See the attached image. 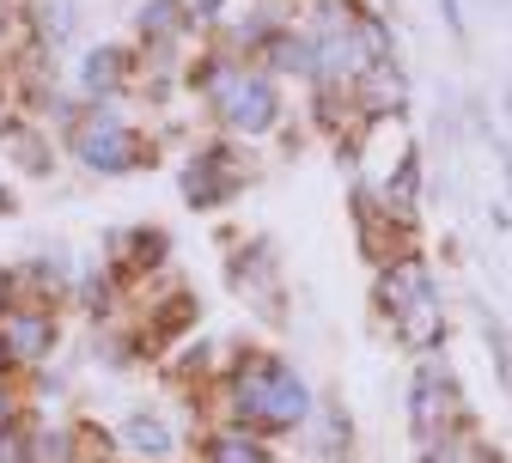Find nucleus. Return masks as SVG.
Here are the masks:
<instances>
[{
    "label": "nucleus",
    "instance_id": "obj_3",
    "mask_svg": "<svg viewBox=\"0 0 512 463\" xmlns=\"http://www.w3.org/2000/svg\"><path fill=\"white\" fill-rule=\"evenodd\" d=\"M49 336H55V323H49V317H37V311H25V317H7V342H13L19 354H31V360L49 348Z\"/></svg>",
    "mask_w": 512,
    "mask_h": 463
},
{
    "label": "nucleus",
    "instance_id": "obj_4",
    "mask_svg": "<svg viewBox=\"0 0 512 463\" xmlns=\"http://www.w3.org/2000/svg\"><path fill=\"white\" fill-rule=\"evenodd\" d=\"M214 463H263V451H256L250 439H238V433H226V439H214V451H208Z\"/></svg>",
    "mask_w": 512,
    "mask_h": 463
},
{
    "label": "nucleus",
    "instance_id": "obj_9",
    "mask_svg": "<svg viewBox=\"0 0 512 463\" xmlns=\"http://www.w3.org/2000/svg\"><path fill=\"white\" fill-rule=\"evenodd\" d=\"M7 415H13V396H7V390H0V421H7Z\"/></svg>",
    "mask_w": 512,
    "mask_h": 463
},
{
    "label": "nucleus",
    "instance_id": "obj_6",
    "mask_svg": "<svg viewBox=\"0 0 512 463\" xmlns=\"http://www.w3.org/2000/svg\"><path fill=\"white\" fill-rule=\"evenodd\" d=\"M116 74H122V55H110V49H104V55H92V61H86V80H92V86H110V80H116Z\"/></svg>",
    "mask_w": 512,
    "mask_h": 463
},
{
    "label": "nucleus",
    "instance_id": "obj_7",
    "mask_svg": "<svg viewBox=\"0 0 512 463\" xmlns=\"http://www.w3.org/2000/svg\"><path fill=\"white\" fill-rule=\"evenodd\" d=\"M141 25H147V37H153V31L165 37V31H177V7H171V0H159V7H147V19H141Z\"/></svg>",
    "mask_w": 512,
    "mask_h": 463
},
{
    "label": "nucleus",
    "instance_id": "obj_5",
    "mask_svg": "<svg viewBox=\"0 0 512 463\" xmlns=\"http://www.w3.org/2000/svg\"><path fill=\"white\" fill-rule=\"evenodd\" d=\"M128 439H135L147 457H159V451L171 445V439H165V427H159V421H147V415H135V421H128Z\"/></svg>",
    "mask_w": 512,
    "mask_h": 463
},
{
    "label": "nucleus",
    "instance_id": "obj_1",
    "mask_svg": "<svg viewBox=\"0 0 512 463\" xmlns=\"http://www.w3.org/2000/svg\"><path fill=\"white\" fill-rule=\"evenodd\" d=\"M238 409L250 421H275V427L299 421L305 415V384L287 366H275V360H256V366L238 372Z\"/></svg>",
    "mask_w": 512,
    "mask_h": 463
},
{
    "label": "nucleus",
    "instance_id": "obj_2",
    "mask_svg": "<svg viewBox=\"0 0 512 463\" xmlns=\"http://www.w3.org/2000/svg\"><path fill=\"white\" fill-rule=\"evenodd\" d=\"M74 153H80L86 165H98V171H122L128 159H135V135L122 128L116 110H92V116L80 122V135H74Z\"/></svg>",
    "mask_w": 512,
    "mask_h": 463
},
{
    "label": "nucleus",
    "instance_id": "obj_8",
    "mask_svg": "<svg viewBox=\"0 0 512 463\" xmlns=\"http://www.w3.org/2000/svg\"><path fill=\"white\" fill-rule=\"evenodd\" d=\"M0 463H25V439L19 433H0Z\"/></svg>",
    "mask_w": 512,
    "mask_h": 463
}]
</instances>
